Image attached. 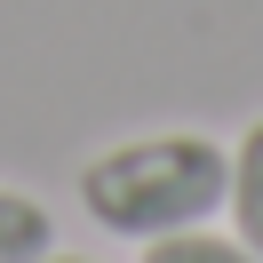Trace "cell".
<instances>
[{
    "mask_svg": "<svg viewBox=\"0 0 263 263\" xmlns=\"http://www.w3.org/2000/svg\"><path fill=\"white\" fill-rule=\"evenodd\" d=\"M231 183V152L199 128L176 136H136V144H112L80 167V208L96 231H120V239H167V231H192L223 208Z\"/></svg>",
    "mask_w": 263,
    "mask_h": 263,
    "instance_id": "obj_1",
    "label": "cell"
},
{
    "mask_svg": "<svg viewBox=\"0 0 263 263\" xmlns=\"http://www.w3.org/2000/svg\"><path fill=\"white\" fill-rule=\"evenodd\" d=\"M144 263H263L247 239H215L208 223L192 231H167V239H144Z\"/></svg>",
    "mask_w": 263,
    "mask_h": 263,
    "instance_id": "obj_4",
    "label": "cell"
},
{
    "mask_svg": "<svg viewBox=\"0 0 263 263\" xmlns=\"http://www.w3.org/2000/svg\"><path fill=\"white\" fill-rule=\"evenodd\" d=\"M223 208L239 223V239L263 255V120L231 144V183H223Z\"/></svg>",
    "mask_w": 263,
    "mask_h": 263,
    "instance_id": "obj_2",
    "label": "cell"
},
{
    "mask_svg": "<svg viewBox=\"0 0 263 263\" xmlns=\"http://www.w3.org/2000/svg\"><path fill=\"white\" fill-rule=\"evenodd\" d=\"M40 263H88V255H56V247H48V255H40Z\"/></svg>",
    "mask_w": 263,
    "mask_h": 263,
    "instance_id": "obj_5",
    "label": "cell"
},
{
    "mask_svg": "<svg viewBox=\"0 0 263 263\" xmlns=\"http://www.w3.org/2000/svg\"><path fill=\"white\" fill-rule=\"evenodd\" d=\"M48 247H56L48 208L32 192H16V183H0V263H40Z\"/></svg>",
    "mask_w": 263,
    "mask_h": 263,
    "instance_id": "obj_3",
    "label": "cell"
}]
</instances>
